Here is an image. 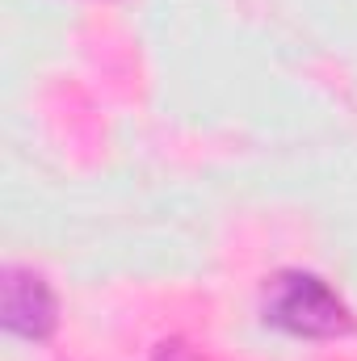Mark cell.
<instances>
[{
	"mask_svg": "<svg viewBox=\"0 0 357 361\" xmlns=\"http://www.w3.org/2000/svg\"><path fill=\"white\" fill-rule=\"evenodd\" d=\"M55 294L34 269L4 273V328L21 341H47L55 332Z\"/></svg>",
	"mask_w": 357,
	"mask_h": 361,
	"instance_id": "2",
	"label": "cell"
},
{
	"mask_svg": "<svg viewBox=\"0 0 357 361\" xmlns=\"http://www.w3.org/2000/svg\"><path fill=\"white\" fill-rule=\"evenodd\" d=\"M156 361H193V353L185 349V345H160V353H156Z\"/></svg>",
	"mask_w": 357,
	"mask_h": 361,
	"instance_id": "3",
	"label": "cell"
},
{
	"mask_svg": "<svg viewBox=\"0 0 357 361\" xmlns=\"http://www.w3.org/2000/svg\"><path fill=\"white\" fill-rule=\"evenodd\" d=\"M265 324L290 336H341L349 332V307L315 273H277L265 290Z\"/></svg>",
	"mask_w": 357,
	"mask_h": 361,
	"instance_id": "1",
	"label": "cell"
}]
</instances>
